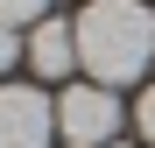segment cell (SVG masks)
I'll return each instance as SVG.
<instances>
[{
	"mask_svg": "<svg viewBox=\"0 0 155 148\" xmlns=\"http://www.w3.org/2000/svg\"><path fill=\"white\" fill-rule=\"evenodd\" d=\"M78 64L92 71V85H134L155 64L148 0H85V14H78Z\"/></svg>",
	"mask_w": 155,
	"mask_h": 148,
	"instance_id": "obj_1",
	"label": "cell"
},
{
	"mask_svg": "<svg viewBox=\"0 0 155 148\" xmlns=\"http://www.w3.org/2000/svg\"><path fill=\"white\" fill-rule=\"evenodd\" d=\"M113 134H120L113 85H71L57 99V141H71V148H113Z\"/></svg>",
	"mask_w": 155,
	"mask_h": 148,
	"instance_id": "obj_2",
	"label": "cell"
},
{
	"mask_svg": "<svg viewBox=\"0 0 155 148\" xmlns=\"http://www.w3.org/2000/svg\"><path fill=\"white\" fill-rule=\"evenodd\" d=\"M57 141V99L35 85H0V148H49Z\"/></svg>",
	"mask_w": 155,
	"mask_h": 148,
	"instance_id": "obj_3",
	"label": "cell"
},
{
	"mask_svg": "<svg viewBox=\"0 0 155 148\" xmlns=\"http://www.w3.org/2000/svg\"><path fill=\"white\" fill-rule=\"evenodd\" d=\"M71 64H78V21H35V35H28V71L35 78H71Z\"/></svg>",
	"mask_w": 155,
	"mask_h": 148,
	"instance_id": "obj_4",
	"label": "cell"
},
{
	"mask_svg": "<svg viewBox=\"0 0 155 148\" xmlns=\"http://www.w3.org/2000/svg\"><path fill=\"white\" fill-rule=\"evenodd\" d=\"M42 7H49V0H0V21L21 28V21H42Z\"/></svg>",
	"mask_w": 155,
	"mask_h": 148,
	"instance_id": "obj_5",
	"label": "cell"
},
{
	"mask_svg": "<svg viewBox=\"0 0 155 148\" xmlns=\"http://www.w3.org/2000/svg\"><path fill=\"white\" fill-rule=\"evenodd\" d=\"M21 57H28V42H21V35L7 28V21H0V78H7V71H14Z\"/></svg>",
	"mask_w": 155,
	"mask_h": 148,
	"instance_id": "obj_6",
	"label": "cell"
},
{
	"mask_svg": "<svg viewBox=\"0 0 155 148\" xmlns=\"http://www.w3.org/2000/svg\"><path fill=\"white\" fill-rule=\"evenodd\" d=\"M134 127H141V141H148V148H155V85H148V92H141V106H134Z\"/></svg>",
	"mask_w": 155,
	"mask_h": 148,
	"instance_id": "obj_7",
	"label": "cell"
},
{
	"mask_svg": "<svg viewBox=\"0 0 155 148\" xmlns=\"http://www.w3.org/2000/svg\"><path fill=\"white\" fill-rule=\"evenodd\" d=\"M113 148H120V141H113Z\"/></svg>",
	"mask_w": 155,
	"mask_h": 148,
	"instance_id": "obj_8",
	"label": "cell"
}]
</instances>
